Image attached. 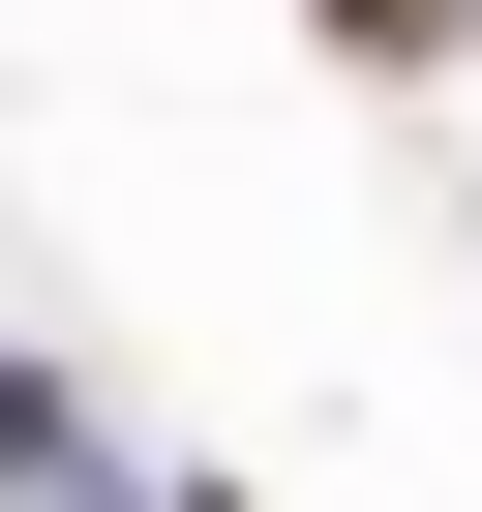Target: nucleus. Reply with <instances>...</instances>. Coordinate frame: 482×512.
<instances>
[{
  "mask_svg": "<svg viewBox=\"0 0 482 512\" xmlns=\"http://www.w3.org/2000/svg\"><path fill=\"white\" fill-rule=\"evenodd\" d=\"M332 31H362V61H422V31H452V0H332Z\"/></svg>",
  "mask_w": 482,
  "mask_h": 512,
  "instance_id": "f257e3e1",
  "label": "nucleus"
}]
</instances>
